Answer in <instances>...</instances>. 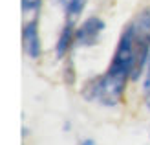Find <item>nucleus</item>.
<instances>
[{
	"mask_svg": "<svg viewBox=\"0 0 150 145\" xmlns=\"http://www.w3.org/2000/svg\"><path fill=\"white\" fill-rule=\"evenodd\" d=\"M128 81H132L128 74L114 70V68L108 66L104 74L93 75L88 81H84V85L81 88V96L90 103L114 109V106L123 103Z\"/></svg>",
	"mask_w": 150,
	"mask_h": 145,
	"instance_id": "nucleus-1",
	"label": "nucleus"
},
{
	"mask_svg": "<svg viewBox=\"0 0 150 145\" xmlns=\"http://www.w3.org/2000/svg\"><path fill=\"white\" fill-rule=\"evenodd\" d=\"M128 24L132 28L136 46V70L132 74V81H139L150 61V6L137 11V15Z\"/></svg>",
	"mask_w": 150,
	"mask_h": 145,
	"instance_id": "nucleus-2",
	"label": "nucleus"
},
{
	"mask_svg": "<svg viewBox=\"0 0 150 145\" xmlns=\"http://www.w3.org/2000/svg\"><path fill=\"white\" fill-rule=\"evenodd\" d=\"M106 29V22L101 17H88L75 29V46L79 48H93L99 44L103 31Z\"/></svg>",
	"mask_w": 150,
	"mask_h": 145,
	"instance_id": "nucleus-3",
	"label": "nucleus"
},
{
	"mask_svg": "<svg viewBox=\"0 0 150 145\" xmlns=\"http://www.w3.org/2000/svg\"><path fill=\"white\" fill-rule=\"evenodd\" d=\"M22 48H24L26 55L33 61H37L42 55V42H40V33H39V17H31L22 26Z\"/></svg>",
	"mask_w": 150,
	"mask_h": 145,
	"instance_id": "nucleus-4",
	"label": "nucleus"
},
{
	"mask_svg": "<svg viewBox=\"0 0 150 145\" xmlns=\"http://www.w3.org/2000/svg\"><path fill=\"white\" fill-rule=\"evenodd\" d=\"M75 29H77L75 20H66L64 22L61 33H59V37H57L55 48H53L57 61H62V59H66L70 55L71 48L75 46Z\"/></svg>",
	"mask_w": 150,
	"mask_h": 145,
	"instance_id": "nucleus-5",
	"label": "nucleus"
},
{
	"mask_svg": "<svg viewBox=\"0 0 150 145\" xmlns=\"http://www.w3.org/2000/svg\"><path fill=\"white\" fill-rule=\"evenodd\" d=\"M88 0H53V4L61 7V11L64 13L66 20H75L81 17V13L84 11Z\"/></svg>",
	"mask_w": 150,
	"mask_h": 145,
	"instance_id": "nucleus-6",
	"label": "nucleus"
},
{
	"mask_svg": "<svg viewBox=\"0 0 150 145\" xmlns=\"http://www.w3.org/2000/svg\"><path fill=\"white\" fill-rule=\"evenodd\" d=\"M42 7V0H22V13L39 17V11Z\"/></svg>",
	"mask_w": 150,
	"mask_h": 145,
	"instance_id": "nucleus-7",
	"label": "nucleus"
},
{
	"mask_svg": "<svg viewBox=\"0 0 150 145\" xmlns=\"http://www.w3.org/2000/svg\"><path fill=\"white\" fill-rule=\"evenodd\" d=\"M143 105L146 110H150V61H148L145 77H143Z\"/></svg>",
	"mask_w": 150,
	"mask_h": 145,
	"instance_id": "nucleus-8",
	"label": "nucleus"
},
{
	"mask_svg": "<svg viewBox=\"0 0 150 145\" xmlns=\"http://www.w3.org/2000/svg\"><path fill=\"white\" fill-rule=\"evenodd\" d=\"M62 77H64V83H66V85H70V86L75 83V64H73L71 59L66 61L64 70H62Z\"/></svg>",
	"mask_w": 150,
	"mask_h": 145,
	"instance_id": "nucleus-9",
	"label": "nucleus"
},
{
	"mask_svg": "<svg viewBox=\"0 0 150 145\" xmlns=\"http://www.w3.org/2000/svg\"><path fill=\"white\" fill-rule=\"evenodd\" d=\"M79 145H97V143H95V140H92V138H84V140L79 141Z\"/></svg>",
	"mask_w": 150,
	"mask_h": 145,
	"instance_id": "nucleus-10",
	"label": "nucleus"
}]
</instances>
